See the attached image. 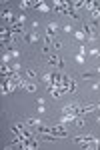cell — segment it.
Masks as SVG:
<instances>
[{"label":"cell","mask_w":100,"mask_h":150,"mask_svg":"<svg viewBox=\"0 0 100 150\" xmlns=\"http://www.w3.org/2000/svg\"><path fill=\"white\" fill-rule=\"evenodd\" d=\"M74 144H80L84 148H100V140H96L94 136H76Z\"/></svg>","instance_id":"obj_1"},{"label":"cell","mask_w":100,"mask_h":150,"mask_svg":"<svg viewBox=\"0 0 100 150\" xmlns=\"http://www.w3.org/2000/svg\"><path fill=\"white\" fill-rule=\"evenodd\" d=\"M82 28H84L82 32H86V38H88L90 42H94V40H96V32H94V26H88V24H84Z\"/></svg>","instance_id":"obj_2"},{"label":"cell","mask_w":100,"mask_h":150,"mask_svg":"<svg viewBox=\"0 0 100 150\" xmlns=\"http://www.w3.org/2000/svg\"><path fill=\"white\" fill-rule=\"evenodd\" d=\"M48 64H50V66H58V68H64V62H62L60 58L56 56V54L48 56Z\"/></svg>","instance_id":"obj_3"},{"label":"cell","mask_w":100,"mask_h":150,"mask_svg":"<svg viewBox=\"0 0 100 150\" xmlns=\"http://www.w3.org/2000/svg\"><path fill=\"white\" fill-rule=\"evenodd\" d=\"M56 28H58L56 22H50L48 26H46V36H48V38H50V36H54L56 34Z\"/></svg>","instance_id":"obj_4"},{"label":"cell","mask_w":100,"mask_h":150,"mask_svg":"<svg viewBox=\"0 0 100 150\" xmlns=\"http://www.w3.org/2000/svg\"><path fill=\"white\" fill-rule=\"evenodd\" d=\"M34 8H38V10H42V12H48V10H50V6H48L46 2H34Z\"/></svg>","instance_id":"obj_5"},{"label":"cell","mask_w":100,"mask_h":150,"mask_svg":"<svg viewBox=\"0 0 100 150\" xmlns=\"http://www.w3.org/2000/svg\"><path fill=\"white\" fill-rule=\"evenodd\" d=\"M74 122H76L78 128H84V126H86V118H84V116H76V118H74Z\"/></svg>","instance_id":"obj_6"},{"label":"cell","mask_w":100,"mask_h":150,"mask_svg":"<svg viewBox=\"0 0 100 150\" xmlns=\"http://www.w3.org/2000/svg\"><path fill=\"white\" fill-rule=\"evenodd\" d=\"M26 124H28L30 128H36V126H40L42 122H40V120H36V118H28V120H26Z\"/></svg>","instance_id":"obj_7"},{"label":"cell","mask_w":100,"mask_h":150,"mask_svg":"<svg viewBox=\"0 0 100 150\" xmlns=\"http://www.w3.org/2000/svg\"><path fill=\"white\" fill-rule=\"evenodd\" d=\"M90 12H92V20L96 22V20H98V18H100V4H98V6H96V8H94V10H90Z\"/></svg>","instance_id":"obj_8"},{"label":"cell","mask_w":100,"mask_h":150,"mask_svg":"<svg viewBox=\"0 0 100 150\" xmlns=\"http://www.w3.org/2000/svg\"><path fill=\"white\" fill-rule=\"evenodd\" d=\"M26 40H28V42H36V40H38V34H36V32H32V34L26 36Z\"/></svg>","instance_id":"obj_9"},{"label":"cell","mask_w":100,"mask_h":150,"mask_svg":"<svg viewBox=\"0 0 100 150\" xmlns=\"http://www.w3.org/2000/svg\"><path fill=\"white\" fill-rule=\"evenodd\" d=\"M32 6H34V2H26V0L20 2V8H32Z\"/></svg>","instance_id":"obj_10"},{"label":"cell","mask_w":100,"mask_h":150,"mask_svg":"<svg viewBox=\"0 0 100 150\" xmlns=\"http://www.w3.org/2000/svg\"><path fill=\"white\" fill-rule=\"evenodd\" d=\"M46 108H44V102L42 100H38V112H44Z\"/></svg>","instance_id":"obj_11"},{"label":"cell","mask_w":100,"mask_h":150,"mask_svg":"<svg viewBox=\"0 0 100 150\" xmlns=\"http://www.w3.org/2000/svg\"><path fill=\"white\" fill-rule=\"evenodd\" d=\"M36 74H34V70H26V78H34Z\"/></svg>","instance_id":"obj_12"},{"label":"cell","mask_w":100,"mask_h":150,"mask_svg":"<svg viewBox=\"0 0 100 150\" xmlns=\"http://www.w3.org/2000/svg\"><path fill=\"white\" fill-rule=\"evenodd\" d=\"M76 38H78V40H84V32H82V30H78V32H76Z\"/></svg>","instance_id":"obj_13"},{"label":"cell","mask_w":100,"mask_h":150,"mask_svg":"<svg viewBox=\"0 0 100 150\" xmlns=\"http://www.w3.org/2000/svg\"><path fill=\"white\" fill-rule=\"evenodd\" d=\"M88 78H92V74H90V72H84V74H82V80H88Z\"/></svg>","instance_id":"obj_14"},{"label":"cell","mask_w":100,"mask_h":150,"mask_svg":"<svg viewBox=\"0 0 100 150\" xmlns=\"http://www.w3.org/2000/svg\"><path fill=\"white\" fill-rule=\"evenodd\" d=\"M76 62H84V54H76Z\"/></svg>","instance_id":"obj_15"}]
</instances>
